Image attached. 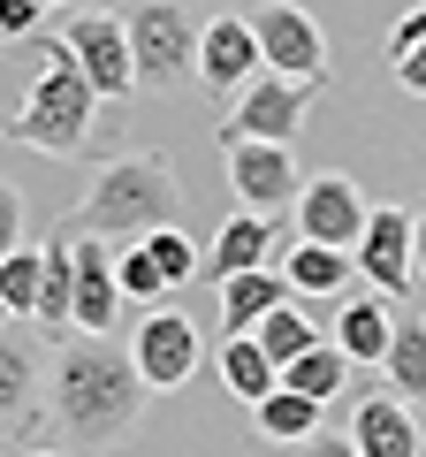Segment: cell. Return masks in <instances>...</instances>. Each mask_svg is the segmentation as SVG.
Listing matches in <instances>:
<instances>
[{"instance_id": "13", "label": "cell", "mask_w": 426, "mask_h": 457, "mask_svg": "<svg viewBox=\"0 0 426 457\" xmlns=\"http://www.w3.org/2000/svg\"><path fill=\"white\" fill-rule=\"evenodd\" d=\"M69 260H77V305H69V328H84V336H107V328H115V312H122L115 252H107V237L77 228V237H69Z\"/></svg>"}, {"instance_id": "15", "label": "cell", "mask_w": 426, "mask_h": 457, "mask_svg": "<svg viewBox=\"0 0 426 457\" xmlns=\"http://www.w3.org/2000/svg\"><path fill=\"white\" fill-rule=\"evenodd\" d=\"M350 442H358V457H419L426 450V435H419V420H411V404L404 396H365L358 411H350Z\"/></svg>"}, {"instance_id": "7", "label": "cell", "mask_w": 426, "mask_h": 457, "mask_svg": "<svg viewBox=\"0 0 426 457\" xmlns=\"http://www.w3.org/2000/svg\"><path fill=\"white\" fill-rule=\"evenodd\" d=\"M251 16V38H259V62L274 77H320L328 69V38L312 23V8L297 0H266V8H244Z\"/></svg>"}, {"instance_id": "32", "label": "cell", "mask_w": 426, "mask_h": 457, "mask_svg": "<svg viewBox=\"0 0 426 457\" xmlns=\"http://www.w3.org/2000/svg\"><path fill=\"white\" fill-rule=\"evenodd\" d=\"M404 46H426V0L411 8V16H396V31H389V54H404Z\"/></svg>"}, {"instance_id": "30", "label": "cell", "mask_w": 426, "mask_h": 457, "mask_svg": "<svg viewBox=\"0 0 426 457\" xmlns=\"http://www.w3.org/2000/svg\"><path fill=\"white\" fill-rule=\"evenodd\" d=\"M16 245H23V191L0 176V260H8Z\"/></svg>"}, {"instance_id": "22", "label": "cell", "mask_w": 426, "mask_h": 457, "mask_svg": "<svg viewBox=\"0 0 426 457\" xmlns=\"http://www.w3.org/2000/svg\"><path fill=\"white\" fill-rule=\"evenodd\" d=\"M381 374L396 381L404 404H419V396H426V312H419V320H396L389 351H381Z\"/></svg>"}, {"instance_id": "36", "label": "cell", "mask_w": 426, "mask_h": 457, "mask_svg": "<svg viewBox=\"0 0 426 457\" xmlns=\"http://www.w3.org/2000/svg\"><path fill=\"white\" fill-rule=\"evenodd\" d=\"M0 320H8V305H0Z\"/></svg>"}, {"instance_id": "33", "label": "cell", "mask_w": 426, "mask_h": 457, "mask_svg": "<svg viewBox=\"0 0 426 457\" xmlns=\"http://www.w3.org/2000/svg\"><path fill=\"white\" fill-rule=\"evenodd\" d=\"M305 457H358V442L350 435H312V442H297Z\"/></svg>"}, {"instance_id": "14", "label": "cell", "mask_w": 426, "mask_h": 457, "mask_svg": "<svg viewBox=\"0 0 426 457\" xmlns=\"http://www.w3.org/2000/svg\"><path fill=\"white\" fill-rule=\"evenodd\" d=\"M259 38H251V16H213L206 31H198V77L213 84V92H244L251 77H259Z\"/></svg>"}, {"instance_id": "11", "label": "cell", "mask_w": 426, "mask_h": 457, "mask_svg": "<svg viewBox=\"0 0 426 457\" xmlns=\"http://www.w3.org/2000/svg\"><path fill=\"white\" fill-rule=\"evenodd\" d=\"M350 260H358V275L373 282L381 297H404L411 282H419V267H411V213L404 206H373L358 228V245H350Z\"/></svg>"}, {"instance_id": "27", "label": "cell", "mask_w": 426, "mask_h": 457, "mask_svg": "<svg viewBox=\"0 0 426 457\" xmlns=\"http://www.w3.org/2000/svg\"><path fill=\"white\" fill-rule=\"evenodd\" d=\"M31 381H38V351L0 336V420H31Z\"/></svg>"}, {"instance_id": "34", "label": "cell", "mask_w": 426, "mask_h": 457, "mask_svg": "<svg viewBox=\"0 0 426 457\" xmlns=\"http://www.w3.org/2000/svg\"><path fill=\"white\" fill-rule=\"evenodd\" d=\"M411 267H419V282H426V206L411 213Z\"/></svg>"}, {"instance_id": "9", "label": "cell", "mask_w": 426, "mask_h": 457, "mask_svg": "<svg viewBox=\"0 0 426 457\" xmlns=\"http://www.w3.org/2000/svg\"><path fill=\"white\" fill-rule=\"evenodd\" d=\"M365 191L350 176H305V191H297V206H290V221H297V237H312V245H335V252H350L358 245V228H365Z\"/></svg>"}, {"instance_id": "4", "label": "cell", "mask_w": 426, "mask_h": 457, "mask_svg": "<svg viewBox=\"0 0 426 457\" xmlns=\"http://www.w3.org/2000/svg\"><path fill=\"white\" fill-rule=\"evenodd\" d=\"M122 31H130L137 92H145V84L152 92H176L198 69V8H183V0H145V8L122 16Z\"/></svg>"}, {"instance_id": "16", "label": "cell", "mask_w": 426, "mask_h": 457, "mask_svg": "<svg viewBox=\"0 0 426 457\" xmlns=\"http://www.w3.org/2000/svg\"><path fill=\"white\" fill-rule=\"evenodd\" d=\"M282 297H290V275H282V267H244V275H229L221 282V336H251Z\"/></svg>"}, {"instance_id": "31", "label": "cell", "mask_w": 426, "mask_h": 457, "mask_svg": "<svg viewBox=\"0 0 426 457\" xmlns=\"http://www.w3.org/2000/svg\"><path fill=\"white\" fill-rule=\"evenodd\" d=\"M389 69H396V84H404L411 99H426V46H404V54H389Z\"/></svg>"}, {"instance_id": "19", "label": "cell", "mask_w": 426, "mask_h": 457, "mask_svg": "<svg viewBox=\"0 0 426 457\" xmlns=\"http://www.w3.org/2000/svg\"><path fill=\"white\" fill-rule=\"evenodd\" d=\"M320 411H328V404H312L305 389L274 381V389L251 404V420H259V435H266V442H312V435H320Z\"/></svg>"}, {"instance_id": "17", "label": "cell", "mask_w": 426, "mask_h": 457, "mask_svg": "<svg viewBox=\"0 0 426 457\" xmlns=\"http://www.w3.org/2000/svg\"><path fill=\"white\" fill-rule=\"evenodd\" d=\"M282 275H290V290H305V297H335V290H350L358 260H350V252H335V245L297 237V245L282 252Z\"/></svg>"}, {"instance_id": "24", "label": "cell", "mask_w": 426, "mask_h": 457, "mask_svg": "<svg viewBox=\"0 0 426 457\" xmlns=\"http://www.w3.org/2000/svg\"><path fill=\"white\" fill-rule=\"evenodd\" d=\"M137 245L152 252V267H160V282H168V290H191V282L206 275V252H198V245H191V237H183L176 221L145 228V237H137Z\"/></svg>"}, {"instance_id": "28", "label": "cell", "mask_w": 426, "mask_h": 457, "mask_svg": "<svg viewBox=\"0 0 426 457\" xmlns=\"http://www.w3.org/2000/svg\"><path fill=\"white\" fill-rule=\"evenodd\" d=\"M115 282H122V305H137V312H145V305H168V297H176V290L160 282V267H152V252L137 245V237L115 252Z\"/></svg>"}, {"instance_id": "3", "label": "cell", "mask_w": 426, "mask_h": 457, "mask_svg": "<svg viewBox=\"0 0 426 457\" xmlns=\"http://www.w3.org/2000/svg\"><path fill=\"white\" fill-rule=\"evenodd\" d=\"M183 206V176L168 153H122V161H107L92 176V191H84L77 206V228H92V237H145V228L176 221Z\"/></svg>"}, {"instance_id": "6", "label": "cell", "mask_w": 426, "mask_h": 457, "mask_svg": "<svg viewBox=\"0 0 426 457\" xmlns=\"http://www.w3.org/2000/svg\"><path fill=\"white\" fill-rule=\"evenodd\" d=\"M130 359H137V374H145V389L168 396V389H183V381L198 374V359H206V336H198L191 312H176V305H145V320H137V336H130Z\"/></svg>"}, {"instance_id": "20", "label": "cell", "mask_w": 426, "mask_h": 457, "mask_svg": "<svg viewBox=\"0 0 426 457\" xmlns=\"http://www.w3.org/2000/svg\"><path fill=\"white\" fill-rule=\"evenodd\" d=\"M69 237H77V221L53 228L46 237V275H38V328H69V305H77V260H69Z\"/></svg>"}, {"instance_id": "18", "label": "cell", "mask_w": 426, "mask_h": 457, "mask_svg": "<svg viewBox=\"0 0 426 457\" xmlns=\"http://www.w3.org/2000/svg\"><path fill=\"white\" fill-rule=\"evenodd\" d=\"M389 336H396V320H389V305H381V297H350V305L335 312V343H343L350 366H381Z\"/></svg>"}, {"instance_id": "35", "label": "cell", "mask_w": 426, "mask_h": 457, "mask_svg": "<svg viewBox=\"0 0 426 457\" xmlns=\"http://www.w3.org/2000/svg\"><path fill=\"white\" fill-rule=\"evenodd\" d=\"M38 8H69V0H38Z\"/></svg>"}, {"instance_id": "8", "label": "cell", "mask_w": 426, "mask_h": 457, "mask_svg": "<svg viewBox=\"0 0 426 457\" xmlns=\"http://www.w3.org/2000/svg\"><path fill=\"white\" fill-rule=\"evenodd\" d=\"M61 46L77 54V69L92 77L99 99H130V92H137L130 31H122V16H107V8H92V16H69V23H61Z\"/></svg>"}, {"instance_id": "25", "label": "cell", "mask_w": 426, "mask_h": 457, "mask_svg": "<svg viewBox=\"0 0 426 457\" xmlns=\"http://www.w3.org/2000/svg\"><path fill=\"white\" fill-rule=\"evenodd\" d=\"M38 275H46V245H16L0 260V305H8V320H31L38 312Z\"/></svg>"}, {"instance_id": "12", "label": "cell", "mask_w": 426, "mask_h": 457, "mask_svg": "<svg viewBox=\"0 0 426 457\" xmlns=\"http://www.w3.org/2000/svg\"><path fill=\"white\" fill-rule=\"evenodd\" d=\"M297 245V221H266V213H236V221H221V237H213V252H206V275L213 282H229V275H244V267H282V252Z\"/></svg>"}, {"instance_id": "26", "label": "cell", "mask_w": 426, "mask_h": 457, "mask_svg": "<svg viewBox=\"0 0 426 457\" xmlns=\"http://www.w3.org/2000/svg\"><path fill=\"white\" fill-rule=\"evenodd\" d=\"M251 336H259V351H266V359H274V366H290L297 351H312V343H320V320H312V312H297L290 297H282V305L266 312V320L251 328Z\"/></svg>"}, {"instance_id": "29", "label": "cell", "mask_w": 426, "mask_h": 457, "mask_svg": "<svg viewBox=\"0 0 426 457\" xmlns=\"http://www.w3.org/2000/svg\"><path fill=\"white\" fill-rule=\"evenodd\" d=\"M38 16H46L38 0H0V38H8V46H23V38L38 31Z\"/></svg>"}, {"instance_id": "2", "label": "cell", "mask_w": 426, "mask_h": 457, "mask_svg": "<svg viewBox=\"0 0 426 457\" xmlns=\"http://www.w3.org/2000/svg\"><path fill=\"white\" fill-rule=\"evenodd\" d=\"M31 46V69L38 77L23 84V99H16V114H8V130L0 137H16V145H31V153H53V161H77L84 145H92V122H99V107L107 99L92 92V77L77 69V54L61 46V38H23Z\"/></svg>"}, {"instance_id": "1", "label": "cell", "mask_w": 426, "mask_h": 457, "mask_svg": "<svg viewBox=\"0 0 426 457\" xmlns=\"http://www.w3.org/2000/svg\"><path fill=\"white\" fill-rule=\"evenodd\" d=\"M145 396L152 389H145V374H137V359L122 351V343L77 328V336L53 351V420H61L77 442H92V450H115V442L137 427Z\"/></svg>"}, {"instance_id": "5", "label": "cell", "mask_w": 426, "mask_h": 457, "mask_svg": "<svg viewBox=\"0 0 426 457\" xmlns=\"http://www.w3.org/2000/svg\"><path fill=\"white\" fill-rule=\"evenodd\" d=\"M312 92H320V77H274V69H259V77L236 92L229 122H221V145H236V137H266V145H290V137L305 130Z\"/></svg>"}, {"instance_id": "21", "label": "cell", "mask_w": 426, "mask_h": 457, "mask_svg": "<svg viewBox=\"0 0 426 457\" xmlns=\"http://www.w3.org/2000/svg\"><path fill=\"white\" fill-rule=\"evenodd\" d=\"M274 381H282V366L259 351V336H229L221 343V389H229L236 404H259Z\"/></svg>"}, {"instance_id": "10", "label": "cell", "mask_w": 426, "mask_h": 457, "mask_svg": "<svg viewBox=\"0 0 426 457\" xmlns=\"http://www.w3.org/2000/svg\"><path fill=\"white\" fill-rule=\"evenodd\" d=\"M229 183H236V198H244L251 213H290L297 191H305L290 145H266V137H236L229 145Z\"/></svg>"}, {"instance_id": "23", "label": "cell", "mask_w": 426, "mask_h": 457, "mask_svg": "<svg viewBox=\"0 0 426 457\" xmlns=\"http://www.w3.org/2000/svg\"><path fill=\"white\" fill-rule=\"evenodd\" d=\"M343 374H350V359H343V343H335V336H320L312 351H297V359L282 366V381H290V389H305L312 404H328V396L343 389Z\"/></svg>"}]
</instances>
